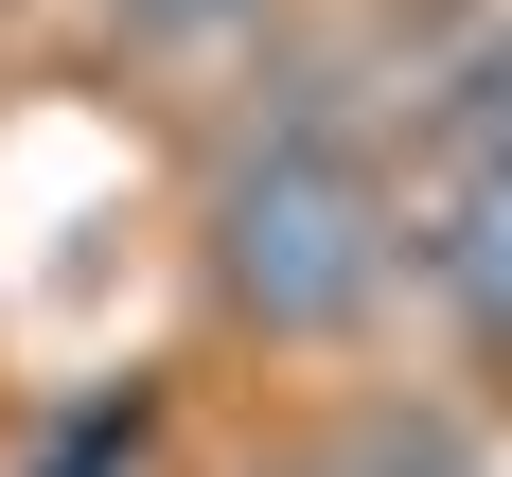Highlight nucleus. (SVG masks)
Segmentation results:
<instances>
[{
  "label": "nucleus",
  "instance_id": "nucleus-5",
  "mask_svg": "<svg viewBox=\"0 0 512 477\" xmlns=\"http://www.w3.org/2000/svg\"><path fill=\"white\" fill-rule=\"evenodd\" d=\"M124 36H230V18H265V0H106Z\"/></svg>",
  "mask_w": 512,
  "mask_h": 477
},
{
  "label": "nucleus",
  "instance_id": "nucleus-3",
  "mask_svg": "<svg viewBox=\"0 0 512 477\" xmlns=\"http://www.w3.org/2000/svg\"><path fill=\"white\" fill-rule=\"evenodd\" d=\"M318 477H477V460H460V424H407V407H371V424H354V442H336Z\"/></svg>",
  "mask_w": 512,
  "mask_h": 477
},
{
  "label": "nucleus",
  "instance_id": "nucleus-1",
  "mask_svg": "<svg viewBox=\"0 0 512 477\" xmlns=\"http://www.w3.org/2000/svg\"><path fill=\"white\" fill-rule=\"evenodd\" d=\"M212 283L265 336H354L389 301V195H371V159L336 124H265L212 177Z\"/></svg>",
  "mask_w": 512,
  "mask_h": 477
},
{
  "label": "nucleus",
  "instance_id": "nucleus-2",
  "mask_svg": "<svg viewBox=\"0 0 512 477\" xmlns=\"http://www.w3.org/2000/svg\"><path fill=\"white\" fill-rule=\"evenodd\" d=\"M442 283L477 301V336H512V71L477 53L460 106H442V212H424Z\"/></svg>",
  "mask_w": 512,
  "mask_h": 477
},
{
  "label": "nucleus",
  "instance_id": "nucleus-4",
  "mask_svg": "<svg viewBox=\"0 0 512 477\" xmlns=\"http://www.w3.org/2000/svg\"><path fill=\"white\" fill-rule=\"evenodd\" d=\"M124 460H142V424H124V407H89V424H71L36 477H124Z\"/></svg>",
  "mask_w": 512,
  "mask_h": 477
}]
</instances>
